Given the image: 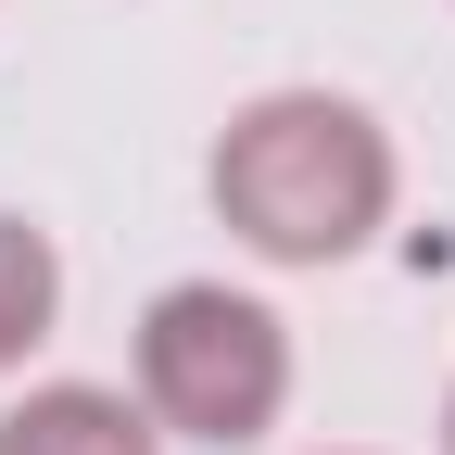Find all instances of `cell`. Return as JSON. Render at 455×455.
<instances>
[{
	"label": "cell",
	"instance_id": "6da1fadb",
	"mask_svg": "<svg viewBox=\"0 0 455 455\" xmlns=\"http://www.w3.org/2000/svg\"><path fill=\"white\" fill-rule=\"evenodd\" d=\"M203 190L266 266H341L392 228V127L341 89H266L215 127Z\"/></svg>",
	"mask_w": 455,
	"mask_h": 455
},
{
	"label": "cell",
	"instance_id": "7a4b0ae2",
	"mask_svg": "<svg viewBox=\"0 0 455 455\" xmlns=\"http://www.w3.org/2000/svg\"><path fill=\"white\" fill-rule=\"evenodd\" d=\"M140 405L164 443H215L241 455L291 405V316L228 291V278H178L140 304Z\"/></svg>",
	"mask_w": 455,
	"mask_h": 455
},
{
	"label": "cell",
	"instance_id": "3957f363",
	"mask_svg": "<svg viewBox=\"0 0 455 455\" xmlns=\"http://www.w3.org/2000/svg\"><path fill=\"white\" fill-rule=\"evenodd\" d=\"M0 455H164L140 392H101V379H38L26 405H0Z\"/></svg>",
	"mask_w": 455,
	"mask_h": 455
},
{
	"label": "cell",
	"instance_id": "277c9868",
	"mask_svg": "<svg viewBox=\"0 0 455 455\" xmlns=\"http://www.w3.org/2000/svg\"><path fill=\"white\" fill-rule=\"evenodd\" d=\"M51 316H64V253L38 215H0V379L51 341Z\"/></svg>",
	"mask_w": 455,
	"mask_h": 455
},
{
	"label": "cell",
	"instance_id": "5b68a950",
	"mask_svg": "<svg viewBox=\"0 0 455 455\" xmlns=\"http://www.w3.org/2000/svg\"><path fill=\"white\" fill-rule=\"evenodd\" d=\"M443 455H455V392H443Z\"/></svg>",
	"mask_w": 455,
	"mask_h": 455
}]
</instances>
